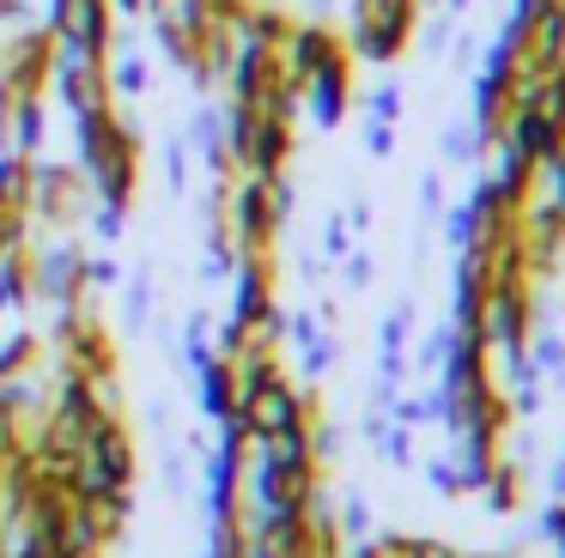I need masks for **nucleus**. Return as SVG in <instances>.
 Listing matches in <instances>:
<instances>
[{
  "label": "nucleus",
  "instance_id": "39448f33",
  "mask_svg": "<svg viewBox=\"0 0 565 558\" xmlns=\"http://www.w3.org/2000/svg\"><path fill=\"white\" fill-rule=\"evenodd\" d=\"M50 61H55L50 24H25V31L0 36V104H19V97L50 92Z\"/></svg>",
  "mask_w": 565,
  "mask_h": 558
},
{
  "label": "nucleus",
  "instance_id": "9b49d317",
  "mask_svg": "<svg viewBox=\"0 0 565 558\" xmlns=\"http://www.w3.org/2000/svg\"><path fill=\"white\" fill-rule=\"evenodd\" d=\"M147 310H152V273H147V267H135V279L122 286V322L140 328V322H147Z\"/></svg>",
  "mask_w": 565,
  "mask_h": 558
},
{
  "label": "nucleus",
  "instance_id": "6e6552de",
  "mask_svg": "<svg viewBox=\"0 0 565 558\" xmlns=\"http://www.w3.org/2000/svg\"><path fill=\"white\" fill-rule=\"evenodd\" d=\"M152 92V61L135 49V36H116L110 49V97L116 104H140Z\"/></svg>",
  "mask_w": 565,
  "mask_h": 558
},
{
  "label": "nucleus",
  "instance_id": "0eeeda50",
  "mask_svg": "<svg viewBox=\"0 0 565 558\" xmlns=\"http://www.w3.org/2000/svg\"><path fill=\"white\" fill-rule=\"evenodd\" d=\"M298 97H305L310 121H317L322 133L341 128L347 109H353V55H341V61H329V67H317L305 85H298Z\"/></svg>",
  "mask_w": 565,
  "mask_h": 558
},
{
  "label": "nucleus",
  "instance_id": "9d476101",
  "mask_svg": "<svg viewBox=\"0 0 565 558\" xmlns=\"http://www.w3.org/2000/svg\"><path fill=\"white\" fill-rule=\"evenodd\" d=\"M31 201V158L0 152V206H25Z\"/></svg>",
  "mask_w": 565,
  "mask_h": 558
},
{
  "label": "nucleus",
  "instance_id": "f03ea898",
  "mask_svg": "<svg viewBox=\"0 0 565 558\" xmlns=\"http://www.w3.org/2000/svg\"><path fill=\"white\" fill-rule=\"evenodd\" d=\"M31 225L38 230H79L92 213V189L79 176V164L67 158H31V201H25Z\"/></svg>",
  "mask_w": 565,
  "mask_h": 558
},
{
  "label": "nucleus",
  "instance_id": "f257e3e1",
  "mask_svg": "<svg viewBox=\"0 0 565 558\" xmlns=\"http://www.w3.org/2000/svg\"><path fill=\"white\" fill-rule=\"evenodd\" d=\"M140 158H147V140H140V121L122 116V109H92V116L74 121V164L86 176L92 201L104 206H135L140 194Z\"/></svg>",
  "mask_w": 565,
  "mask_h": 558
},
{
  "label": "nucleus",
  "instance_id": "1a4fd4ad",
  "mask_svg": "<svg viewBox=\"0 0 565 558\" xmlns=\"http://www.w3.org/2000/svg\"><path fill=\"white\" fill-rule=\"evenodd\" d=\"M86 243L92 249H122V230H128V213L122 206H104V201H92V213H86Z\"/></svg>",
  "mask_w": 565,
  "mask_h": 558
},
{
  "label": "nucleus",
  "instance_id": "423d86ee",
  "mask_svg": "<svg viewBox=\"0 0 565 558\" xmlns=\"http://www.w3.org/2000/svg\"><path fill=\"white\" fill-rule=\"evenodd\" d=\"M43 24H50L55 43L86 49V55H110V49H116L110 0H43Z\"/></svg>",
  "mask_w": 565,
  "mask_h": 558
},
{
  "label": "nucleus",
  "instance_id": "7ed1b4c3",
  "mask_svg": "<svg viewBox=\"0 0 565 558\" xmlns=\"http://www.w3.org/2000/svg\"><path fill=\"white\" fill-rule=\"evenodd\" d=\"M25 261H31V303L74 310L79 303V267H86L79 230H38L31 249H25Z\"/></svg>",
  "mask_w": 565,
  "mask_h": 558
},
{
  "label": "nucleus",
  "instance_id": "ddd939ff",
  "mask_svg": "<svg viewBox=\"0 0 565 558\" xmlns=\"http://www.w3.org/2000/svg\"><path fill=\"white\" fill-rule=\"evenodd\" d=\"M164 7V0H140V19H152V12H159Z\"/></svg>",
  "mask_w": 565,
  "mask_h": 558
},
{
  "label": "nucleus",
  "instance_id": "f8f14e48",
  "mask_svg": "<svg viewBox=\"0 0 565 558\" xmlns=\"http://www.w3.org/2000/svg\"><path fill=\"white\" fill-rule=\"evenodd\" d=\"M164 194H189V140H164Z\"/></svg>",
  "mask_w": 565,
  "mask_h": 558
},
{
  "label": "nucleus",
  "instance_id": "20e7f679",
  "mask_svg": "<svg viewBox=\"0 0 565 558\" xmlns=\"http://www.w3.org/2000/svg\"><path fill=\"white\" fill-rule=\"evenodd\" d=\"M55 104L67 109V121L92 116V109H110V55H86V49H67L55 43V61H50V92Z\"/></svg>",
  "mask_w": 565,
  "mask_h": 558
}]
</instances>
